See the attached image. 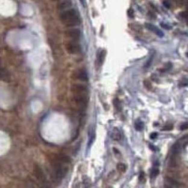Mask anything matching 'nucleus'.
I'll return each instance as SVG.
<instances>
[{"mask_svg": "<svg viewBox=\"0 0 188 188\" xmlns=\"http://www.w3.org/2000/svg\"><path fill=\"white\" fill-rule=\"evenodd\" d=\"M60 20L68 27H75L80 25V17L75 10H67L59 15Z\"/></svg>", "mask_w": 188, "mask_h": 188, "instance_id": "nucleus-1", "label": "nucleus"}, {"mask_svg": "<svg viewBox=\"0 0 188 188\" xmlns=\"http://www.w3.org/2000/svg\"><path fill=\"white\" fill-rule=\"evenodd\" d=\"M52 164H53V168H54V174H55V178H56V180H58V181H61L62 179H63L67 172H68V167L67 166H64L63 162H61L58 158H56L54 159L53 162H52Z\"/></svg>", "mask_w": 188, "mask_h": 188, "instance_id": "nucleus-2", "label": "nucleus"}, {"mask_svg": "<svg viewBox=\"0 0 188 188\" xmlns=\"http://www.w3.org/2000/svg\"><path fill=\"white\" fill-rule=\"evenodd\" d=\"M33 172H34V176L36 178V181L39 186L41 188H51V183L48 181L46 174L44 173V171L42 170L41 167L35 166Z\"/></svg>", "mask_w": 188, "mask_h": 188, "instance_id": "nucleus-3", "label": "nucleus"}, {"mask_svg": "<svg viewBox=\"0 0 188 188\" xmlns=\"http://www.w3.org/2000/svg\"><path fill=\"white\" fill-rule=\"evenodd\" d=\"M73 78L74 79L83 81V82H88L89 81V74L85 69H80V70H75V72L73 74Z\"/></svg>", "mask_w": 188, "mask_h": 188, "instance_id": "nucleus-4", "label": "nucleus"}, {"mask_svg": "<svg viewBox=\"0 0 188 188\" xmlns=\"http://www.w3.org/2000/svg\"><path fill=\"white\" fill-rule=\"evenodd\" d=\"M70 89H72L74 93L77 94V95H79V94L87 95L89 92L88 87H86L85 85H82V84H73L72 87H70Z\"/></svg>", "mask_w": 188, "mask_h": 188, "instance_id": "nucleus-5", "label": "nucleus"}, {"mask_svg": "<svg viewBox=\"0 0 188 188\" xmlns=\"http://www.w3.org/2000/svg\"><path fill=\"white\" fill-rule=\"evenodd\" d=\"M65 48L70 54H79L81 52V46L75 42H70L66 44Z\"/></svg>", "mask_w": 188, "mask_h": 188, "instance_id": "nucleus-6", "label": "nucleus"}, {"mask_svg": "<svg viewBox=\"0 0 188 188\" xmlns=\"http://www.w3.org/2000/svg\"><path fill=\"white\" fill-rule=\"evenodd\" d=\"M65 36L67 38L73 39V40H79V38L81 37V31L78 28H72V29H68L65 31Z\"/></svg>", "mask_w": 188, "mask_h": 188, "instance_id": "nucleus-7", "label": "nucleus"}, {"mask_svg": "<svg viewBox=\"0 0 188 188\" xmlns=\"http://www.w3.org/2000/svg\"><path fill=\"white\" fill-rule=\"evenodd\" d=\"M74 101L79 105H87L89 103V96L84 94H79V95L75 94L74 96Z\"/></svg>", "mask_w": 188, "mask_h": 188, "instance_id": "nucleus-8", "label": "nucleus"}, {"mask_svg": "<svg viewBox=\"0 0 188 188\" xmlns=\"http://www.w3.org/2000/svg\"><path fill=\"white\" fill-rule=\"evenodd\" d=\"M166 180H167V182H168V184L171 185V186H173L175 188H180V187H182L183 186V183L178 181V180L174 179V178H171V177H166Z\"/></svg>", "mask_w": 188, "mask_h": 188, "instance_id": "nucleus-9", "label": "nucleus"}, {"mask_svg": "<svg viewBox=\"0 0 188 188\" xmlns=\"http://www.w3.org/2000/svg\"><path fill=\"white\" fill-rule=\"evenodd\" d=\"M145 27H146L149 30H151L152 32L155 33L156 35H158L159 37H163V36H164V33L162 32V31H161V30H159V29H158L157 27H156L155 26L152 25V24H146Z\"/></svg>", "mask_w": 188, "mask_h": 188, "instance_id": "nucleus-10", "label": "nucleus"}, {"mask_svg": "<svg viewBox=\"0 0 188 188\" xmlns=\"http://www.w3.org/2000/svg\"><path fill=\"white\" fill-rule=\"evenodd\" d=\"M70 6H72V2L68 1V0H63V1L58 2V10H66Z\"/></svg>", "mask_w": 188, "mask_h": 188, "instance_id": "nucleus-11", "label": "nucleus"}, {"mask_svg": "<svg viewBox=\"0 0 188 188\" xmlns=\"http://www.w3.org/2000/svg\"><path fill=\"white\" fill-rule=\"evenodd\" d=\"M105 54H106V51H105V50H102V51H101L100 53H98V55H97V60H98V63H99L100 66L104 63V60H105Z\"/></svg>", "mask_w": 188, "mask_h": 188, "instance_id": "nucleus-12", "label": "nucleus"}, {"mask_svg": "<svg viewBox=\"0 0 188 188\" xmlns=\"http://www.w3.org/2000/svg\"><path fill=\"white\" fill-rule=\"evenodd\" d=\"M111 137H112V139H114V140H116V141L121 140V132H120L119 130H118V129H114V130L112 131Z\"/></svg>", "mask_w": 188, "mask_h": 188, "instance_id": "nucleus-13", "label": "nucleus"}, {"mask_svg": "<svg viewBox=\"0 0 188 188\" xmlns=\"http://www.w3.org/2000/svg\"><path fill=\"white\" fill-rule=\"evenodd\" d=\"M135 128L136 131H142L144 129V123L141 120H136L135 122Z\"/></svg>", "mask_w": 188, "mask_h": 188, "instance_id": "nucleus-14", "label": "nucleus"}, {"mask_svg": "<svg viewBox=\"0 0 188 188\" xmlns=\"http://www.w3.org/2000/svg\"><path fill=\"white\" fill-rule=\"evenodd\" d=\"M94 139H95V131H94V129H91V131L89 130V140L88 148H89L91 146Z\"/></svg>", "mask_w": 188, "mask_h": 188, "instance_id": "nucleus-15", "label": "nucleus"}, {"mask_svg": "<svg viewBox=\"0 0 188 188\" xmlns=\"http://www.w3.org/2000/svg\"><path fill=\"white\" fill-rule=\"evenodd\" d=\"M117 169L119 170L121 173H124V172L127 170V166L123 163H119L117 164Z\"/></svg>", "mask_w": 188, "mask_h": 188, "instance_id": "nucleus-16", "label": "nucleus"}, {"mask_svg": "<svg viewBox=\"0 0 188 188\" xmlns=\"http://www.w3.org/2000/svg\"><path fill=\"white\" fill-rule=\"evenodd\" d=\"M159 174V169L158 168H152V171H151V178H155L156 176H157Z\"/></svg>", "mask_w": 188, "mask_h": 188, "instance_id": "nucleus-17", "label": "nucleus"}, {"mask_svg": "<svg viewBox=\"0 0 188 188\" xmlns=\"http://www.w3.org/2000/svg\"><path fill=\"white\" fill-rule=\"evenodd\" d=\"M83 183H84V184H85V188H89V187L91 185V183H90V181L89 180V178H87V177H85V179H84Z\"/></svg>", "mask_w": 188, "mask_h": 188, "instance_id": "nucleus-18", "label": "nucleus"}, {"mask_svg": "<svg viewBox=\"0 0 188 188\" xmlns=\"http://www.w3.org/2000/svg\"><path fill=\"white\" fill-rule=\"evenodd\" d=\"M171 68H172V64H171V63H169V62H168V63H167L166 65L164 66V68L161 70V72H167V70H170Z\"/></svg>", "mask_w": 188, "mask_h": 188, "instance_id": "nucleus-19", "label": "nucleus"}, {"mask_svg": "<svg viewBox=\"0 0 188 188\" xmlns=\"http://www.w3.org/2000/svg\"><path fill=\"white\" fill-rule=\"evenodd\" d=\"M114 104H115V106L117 107V109H119V110H120V109L121 108V106H120L121 105V103H120V101L118 100V99H115L114 100Z\"/></svg>", "mask_w": 188, "mask_h": 188, "instance_id": "nucleus-20", "label": "nucleus"}, {"mask_svg": "<svg viewBox=\"0 0 188 188\" xmlns=\"http://www.w3.org/2000/svg\"><path fill=\"white\" fill-rule=\"evenodd\" d=\"M172 128H173V124H168V125H166V126H164V128H163V131H169V130H171Z\"/></svg>", "mask_w": 188, "mask_h": 188, "instance_id": "nucleus-21", "label": "nucleus"}, {"mask_svg": "<svg viewBox=\"0 0 188 188\" xmlns=\"http://www.w3.org/2000/svg\"><path fill=\"white\" fill-rule=\"evenodd\" d=\"M152 59H153V55L152 56L149 58V60H148V62L146 63V65H145V68H148V67H150V65L152 64Z\"/></svg>", "mask_w": 188, "mask_h": 188, "instance_id": "nucleus-22", "label": "nucleus"}, {"mask_svg": "<svg viewBox=\"0 0 188 188\" xmlns=\"http://www.w3.org/2000/svg\"><path fill=\"white\" fill-rule=\"evenodd\" d=\"M188 128V124H187V122H184L183 124H182L181 125V126H180V129H181V130H186Z\"/></svg>", "mask_w": 188, "mask_h": 188, "instance_id": "nucleus-23", "label": "nucleus"}, {"mask_svg": "<svg viewBox=\"0 0 188 188\" xmlns=\"http://www.w3.org/2000/svg\"><path fill=\"white\" fill-rule=\"evenodd\" d=\"M157 136H158V134L157 133H152V134H151V136H150V137H151V139H155L156 137H157Z\"/></svg>", "mask_w": 188, "mask_h": 188, "instance_id": "nucleus-24", "label": "nucleus"}, {"mask_svg": "<svg viewBox=\"0 0 188 188\" xmlns=\"http://www.w3.org/2000/svg\"><path fill=\"white\" fill-rule=\"evenodd\" d=\"M128 15L129 16L132 18V17H134V11H133L132 9H130L129 11H128Z\"/></svg>", "mask_w": 188, "mask_h": 188, "instance_id": "nucleus-25", "label": "nucleus"}, {"mask_svg": "<svg viewBox=\"0 0 188 188\" xmlns=\"http://www.w3.org/2000/svg\"><path fill=\"white\" fill-rule=\"evenodd\" d=\"M142 180H144V172H141L139 175V181L142 182Z\"/></svg>", "mask_w": 188, "mask_h": 188, "instance_id": "nucleus-26", "label": "nucleus"}, {"mask_svg": "<svg viewBox=\"0 0 188 188\" xmlns=\"http://www.w3.org/2000/svg\"><path fill=\"white\" fill-rule=\"evenodd\" d=\"M161 26H162V27H164V28H167V29H170V27L169 26H168V25H164V24H161Z\"/></svg>", "mask_w": 188, "mask_h": 188, "instance_id": "nucleus-27", "label": "nucleus"}, {"mask_svg": "<svg viewBox=\"0 0 188 188\" xmlns=\"http://www.w3.org/2000/svg\"><path fill=\"white\" fill-rule=\"evenodd\" d=\"M180 15H181V16H182L183 18H186V12H185V11L181 12V13H180Z\"/></svg>", "mask_w": 188, "mask_h": 188, "instance_id": "nucleus-28", "label": "nucleus"}, {"mask_svg": "<svg viewBox=\"0 0 188 188\" xmlns=\"http://www.w3.org/2000/svg\"><path fill=\"white\" fill-rule=\"evenodd\" d=\"M163 4L166 6V7H168V8H170V5H169V3L168 2H166V1H164L163 2Z\"/></svg>", "mask_w": 188, "mask_h": 188, "instance_id": "nucleus-29", "label": "nucleus"}, {"mask_svg": "<svg viewBox=\"0 0 188 188\" xmlns=\"http://www.w3.org/2000/svg\"><path fill=\"white\" fill-rule=\"evenodd\" d=\"M164 188H175V187H173V186H171V185H169V184H164Z\"/></svg>", "mask_w": 188, "mask_h": 188, "instance_id": "nucleus-30", "label": "nucleus"}, {"mask_svg": "<svg viewBox=\"0 0 188 188\" xmlns=\"http://www.w3.org/2000/svg\"><path fill=\"white\" fill-rule=\"evenodd\" d=\"M150 148H152L154 152H155V151H157V148H155V147H154V146H152V145H150Z\"/></svg>", "mask_w": 188, "mask_h": 188, "instance_id": "nucleus-31", "label": "nucleus"}]
</instances>
